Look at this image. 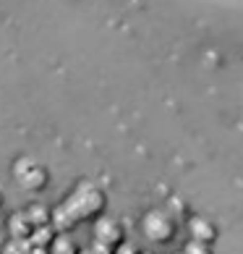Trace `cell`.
<instances>
[{"mask_svg": "<svg viewBox=\"0 0 243 254\" xmlns=\"http://www.w3.org/2000/svg\"><path fill=\"white\" fill-rule=\"evenodd\" d=\"M167 204H170V210H175V212L181 215V218H186V215H189V207H186V202L178 199V196H173V199L167 202Z\"/></svg>", "mask_w": 243, "mask_h": 254, "instance_id": "obj_11", "label": "cell"}, {"mask_svg": "<svg viewBox=\"0 0 243 254\" xmlns=\"http://www.w3.org/2000/svg\"><path fill=\"white\" fill-rule=\"evenodd\" d=\"M115 254H142V252H136L134 247H118V252Z\"/></svg>", "mask_w": 243, "mask_h": 254, "instance_id": "obj_14", "label": "cell"}, {"mask_svg": "<svg viewBox=\"0 0 243 254\" xmlns=\"http://www.w3.org/2000/svg\"><path fill=\"white\" fill-rule=\"evenodd\" d=\"M183 254H214L212 252V247H209V244L207 241H191V244H186V247H183Z\"/></svg>", "mask_w": 243, "mask_h": 254, "instance_id": "obj_10", "label": "cell"}, {"mask_svg": "<svg viewBox=\"0 0 243 254\" xmlns=\"http://www.w3.org/2000/svg\"><path fill=\"white\" fill-rule=\"evenodd\" d=\"M29 254H50V247H34V244H32Z\"/></svg>", "mask_w": 243, "mask_h": 254, "instance_id": "obj_13", "label": "cell"}, {"mask_svg": "<svg viewBox=\"0 0 243 254\" xmlns=\"http://www.w3.org/2000/svg\"><path fill=\"white\" fill-rule=\"evenodd\" d=\"M81 249L76 247V241H71L68 236H55L50 244V254H79Z\"/></svg>", "mask_w": 243, "mask_h": 254, "instance_id": "obj_7", "label": "cell"}, {"mask_svg": "<svg viewBox=\"0 0 243 254\" xmlns=\"http://www.w3.org/2000/svg\"><path fill=\"white\" fill-rule=\"evenodd\" d=\"M26 218H29V220H32V225L37 228V225H45V223H50V212L45 210V207L34 204V207H29V210H26Z\"/></svg>", "mask_w": 243, "mask_h": 254, "instance_id": "obj_8", "label": "cell"}, {"mask_svg": "<svg viewBox=\"0 0 243 254\" xmlns=\"http://www.w3.org/2000/svg\"><path fill=\"white\" fill-rule=\"evenodd\" d=\"M24 165H26V176H18V181H21L24 189H29V191H40L45 189V184H48V171L45 168H40L37 163H32V160H24Z\"/></svg>", "mask_w": 243, "mask_h": 254, "instance_id": "obj_2", "label": "cell"}, {"mask_svg": "<svg viewBox=\"0 0 243 254\" xmlns=\"http://www.w3.org/2000/svg\"><path fill=\"white\" fill-rule=\"evenodd\" d=\"M95 239L97 241H102V244H110V247H118L120 241H123V228H120L118 223H113V220H102V223H97L95 225Z\"/></svg>", "mask_w": 243, "mask_h": 254, "instance_id": "obj_3", "label": "cell"}, {"mask_svg": "<svg viewBox=\"0 0 243 254\" xmlns=\"http://www.w3.org/2000/svg\"><path fill=\"white\" fill-rule=\"evenodd\" d=\"M55 239V225L52 223H45V225H37V228L32 231L29 241L34 244V247H50Z\"/></svg>", "mask_w": 243, "mask_h": 254, "instance_id": "obj_6", "label": "cell"}, {"mask_svg": "<svg viewBox=\"0 0 243 254\" xmlns=\"http://www.w3.org/2000/svg\"><path fill=\"white\" fill-rule=\"evenodd\" d=\"M142 254H146V252H142Z\"/></svg>", "mask_w": 243, "mask_h": 254, "instance_id": "obj_17", "label": "cell"}, {"mask_svg": "<svg viewBox=\"0 0 243 254\" xmlns=\"http://www.w3.org/2000/svg\"><path fill=\"white\" fill-rule=\"evenodd\" d=\"M0 204H3V194H0Z\"/></svg>", "mask_w": 243, "mask_h": 254, "instance_id": "obj_16", "label": "cell"}, {"mask_svg": "<svg viewBox=\"0 0 243 254\" xmlns=\"http://www.w3.org/2000/svg\"><path fill=\"white\" fill-rule=\"evenodd\" d=\"M32 231H34V225L26 218V212H16L8 218V233H11V239H29Z\"/></svg>", "mask_w": 243, "mask_h": 254, "instance_id": "obj_4", "label": "cell"}, {"mask_svg": "<svg viewBox=\"0 0 243 254\" xmlns=\"http://www.w3.org/2000/svg\"><path fill=\"white\" fill-rule=\"evenodd\" d=\"M79 254H92V252H79Z\"/></svg>", "mask_w": 243, "mask_h": 254, "instance_id": "obj_15", "label": "cell"}, {"mask_svg": "<svg viewBox=\"0 0 243 254\" xmlns=\"http://www.w3.org/2000/svg\"><path fill=\"white\" fill-rule=\"evenodd\" d=\"M29 249H32V241L29 239H13L11 244H8L5 254H29Z\"/></svg>", "mask_w": 243, "mask_h": 254, "instance_id": "obj_9", "label": "cell"}, {"mask_svg": "<svg viewBox=\"0 0 243 254\" xmlns=\"http://www.w3.org/2000/svg\"><path fill=\"white\" fill-rule=\"evenodd\" d=\"M144 233L154 244H167L175 236V218L167 212H149L144 218Z\"/></svg>", "mask_w": 243, "mask_h": 254, "instance_id": "obj_1", "label": "cell"}, {"mask_svg": "<svg viewBox=\"0 0 243 254\" xmlns=\"http://www.w3.org/2000/svg\"><path fill=\"white\" fill-rule=\"evenodd\" d=\"M189 228H191V236H194L196 241L212 244L214 239H217V228H214L209 220H204V218H194V220L189 223Z\"/></svg>", "mask_w": 243, "mask_h": 254, "instance_id": "obj_5", "label": "cell"}, {"mask_svg": "<svg viewBox=\"0 0 243 254\" xmlns=\"http://www.w3.org/2000/svg\"><path fill=\"white\" fill-rule=\"evenodd\" d=\"M92 254H113V247L110 244H102V241H97L95 239V244H92V249H89Z\"/></svg>", "mask_w": 243, "mask_h": 254, "instance_id": "obj_12", "label": "cell"}]
</instances>
